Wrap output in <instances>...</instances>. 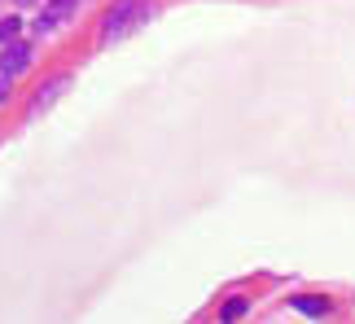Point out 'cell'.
I'll return each instance as SVG.
<instances>
[{
  "instance_id": "cell-4",
  "label": "cell",
  "mask_w": 355,
  "mask_h": 324,
  "mask_svg": "<svg viewBox=\"0 0 355 324\" xmlns=\"http://www.w3.org/2000/svg\"><path fill=\"white\" fill-rule=\"evenodd\" d=\"M66 84H71V79H66V75H58V79H49V84H44V88H40L35 97H31V105H26V114H31V118H40V114H44L49 105H53V101H58L62 92H66Z\"/></svg>"
},
{
  "instance_id": "cell-9",
  "label": "cell",
  "mask_w": 355,
  "mask_h": 324,
  "mask_svg": "<svg viewBox=\"0 0 355 324\" xmlns=\"http://www.w3.org/2000/svg\"><path fill=\"white\" fill-rule=\"evenodd\" d=\"M18 5H26V0H18Z\"/></svg>"
},
{
  "instance_id": "cell-5",
  "label": "cell",
  "mask_w": 355,
  "mask_h": 324,
  "mask_svg": "<svg viewBox=\"0 0 355 324\" xmlns=\"http://www.w3.org/2000/svg\"><path fill=\"white\" fill-rule=\"evenodd\" d=\"M294 307H298L303 316H324V312H329V303H324V298H311V294H303V298H294Z\"/></svg>"
},
{
  "instance_id": "cell-1",
  "label": "cell",
  "mask_w": 355,
  "mask_h": 324,
  "mask_svg": "<svg viewBox=\"0 0 355 324\" xmlns=\"http://www.w3.org/2000/svg\"><path fill=\"white\" fill-rule=\"evenodd\" d=\"M149 13H154V5H149V0H114V5L105 9V18H101L97 39H101V44H114V39L132 35L136 26L149 18Z\"/></svg>"
},
{
  "instance_id": "cell-3",
  "label": "cell",
  "mask_w": 355,
  "mask_h": 324,
  "mask_svg": "<svg viewBox=\"0 0 355 324\" xmlns=\"http://www.w3.org/2000/svg\"><path fill=\"white\" fill-rule=\"evenodd\" d=\"M26 66H31V48L18 44V39H9V48L0 53V75H5V79H18Z\"/></svg>"
},
{
  "instance_id": "cell-7",
  "label": "cell",
  "mask_w": 355,
  "mask_h": 324,
  "mask_svg": "<svg viewBox=\"0 0 355 324\" xmlns=\"http://www.w3.org/2000/svg\"><path fill=\"white\" fill-rule=\"evenodd\" d=\"M18 26H22L18 18H5V22H0V44H9V39L18 35Z\"/></svg>"
},
{
  "instance_id": "cell-2",
  "label": "cell",
  "mask_w": 355,
  "mask_h": 324,
  "mask_svg": "<svg viewBox=\"0 0 355 324\" xmlns=\"http://www.w3.org/2000/svg\"><path fill=\"white\" fill-rule=\"evenodd\" d=\"M75 9H79V0H44V9H40V18H35V31H40V35L58 31V26L71 18Z\"/></svg>"
},
{
  "instance_id": "cell-6",
  "label": "cell",
  "mask_w": 355,
  "mask_h": 324,
  "mask_svg": "<svg viewBox=\"0 0 355 324\" xmlns=\"http://www.w3.org/2000/svg\"><path fill=\"white\" fill-rule=\"evenodd\" d=\"M220 316H224V320H241V316H245V298H228Z\"/></svg>"
},
{
  "instance_id": "cell-8",
  "label": "cell",
  "mask_w": 355,
  "mask_h": 324,
  "mask_svg": "<svg viewBox=\"0 0 355 324\" xmlns=\"http://www.w3.org/2000/svg\"><path fill=\"white\" fill-rule=\"evenodd\" d=\"M5 97H9V79L0 75V101H5Z\"/></svg>"
}]
</instances>
